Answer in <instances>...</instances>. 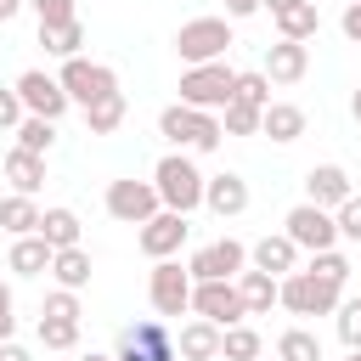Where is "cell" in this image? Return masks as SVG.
Segmentation results:
<instances>
[{
    "label": "cell",
    "mask_w": 361,
    "mask_h": 361,
    "mask_svg": "<svg viewBox=\"0 0 361 361\" xmlns=\"http://www.w3.org/2000/svg\"><path fill=\"white\" fill-rule=\"evenodd\" d=\"M158 135L175 141V152H214L220 135H226V124H220V113H197V107L175 102V107L158 113Z\"/></svg>",
    "instance_id": "obj_1"
},
{
    "label": "cell",
    "mask_w": 361,
    "mask_h": 361,
    "mask_svg": "<svg viewBox=\"0 0 361 361\" xmlns=\"http://www.w3.org/2000/svg\"><path fill=\"white\" fill-rule=\"evenodd\" d=\"M152 186H158V203H164V209L192 214V209L203 203L209 175H203V169H197L186 152H164V158H158V169H152Z\"/></svg>",
    "instance_id": "obj_2"
},
{
    "label": "cell",
    "mask_w": 361,
    "mask_h": 361,
    "mask_svg": "<svg viewBox=\"0 0 361 361\" xmlns=\"http://www.w3.org/2000/svg\"><path fill=\"white\" fill-rule=\"evenodd\" d=\"M226 45H231V17H192V23L175 28V56L186 68L226 62Z\"/></svg>",
    "instance_id": "obj_3"
},
{
    "label": "cell",
    "mask_w": 361,
    "mask_h": 361,
    "mask_svg": "<svg viewBox=\"0 0 361 361\" xmlns=\"http://www.w3.org/2000/svg\"><path fill=\"white\" fill-rule=\"evenodd\" d=\"M231 96H237V73L226 62H203V68H186L180 73V102L197 107V113H226Z\"/></svg>",
    "instance_id": "obj_4"
},
{
    "label": "cell",
    "mask_w": 361,
    "mask_h": 361,
    "mask_svg": "<svg viewBox=\"0 0 361 361\" xmlns=\"http://www.w3.org/2000/svg\"><path fill=\"white\" fill-rule=\"evenodd\" d=\"M56 79H62V90H68L73 107H96V102L118 96V73L107 62H90V56H68Z\"/></svg>",
    "instance_id": "obj_5"
},
{
    "label": "cell",
    "mask_w": 361,
    "mask_h": 361,
    "mask_svg": "<svg viewBox=\"0 0 361 361\" xmlns=\"http://www.w3.org/2000/svg\"><path fill=\"white\" fill-rule=\"evenodd\" d=\"M186 271H192V282H237V276L248 271V248H243L237 237H214V243L192 248Z\"/></svg>",
    "instance_id": "obj_6"
},
{
    "label": "cell",
    "mask_w": 361,
    "mask_h": 361,
    "mask_svg": "<svg viewBox=\"0 0 361 361\" xmlns=\"http://www.w3.org/2000/svg\"><path fill=\"white\" fill-rule=\"evenodd\" d=\"M192 271L180 259H152V276H147V299L158 316H186L192 310Z\"/></svg>",
    "instance_id": "obj_7"
},
{
    "label": "cell",
    "mask_w": 361,
    "mask_h": 361,
    "mask_svg": "<svg viewBox=\"0 0 361 361\" xmlns=\"http://www.w3.org/2000/svg\"><path fill=\"white\" fill-rule=\"evenodd\" d=\"M338 305H344V288H333V282H322L310 271L282 276V310H293V316H333Z\"/></svg>",
    "instance_id": "obj_8"
},
{
    "label": "cell",
    "mask_w": 361,
    "mask_h": 361,
    "mask_svg": "<svg viewBox=\"0 0 361 361\" xmlns=\"http://www.w3.org/2000/svg\"><path fill=\"white\" fill-rule=\"evenodd\" d=\"M282 231H288V237H293V248H305V254H327V248H338V220H333L327 209H316V203L288 209Z\"/></svg>",
    "instance_id": "obj_9"
},
{
    "label": "cell",
    "mask_w": 361,
    "mask_h": 361,
    "mask_svg": "<svg viewBox=\"0 0 361 361\" xmlns=\"http://www.w3.org/2000/svg\"><path fill=\"white\" fill-rule=\"evenodd\" d=\"M158 186L152 180H107V214L124 220V226H147L158 214Z\"/></svg>",
    "instance_id": "obj_10"
},
{
    "label": "cell",
    "mask_w": 361,
    "mask_h": 361,
    "mask_svg": "<svg viewBox=\"0 0 361 361\" xmlns=\"http://www.w3.org/2000/svg\"><path fill=\"white\" fill-rule=\"evenodd\" d=\"M192 316H203L214 327H237V322H248V305H243L237 282H197L192 288Z\"/></svg>",
    "instance_id": "obj_11"
},
{
    "label": "cell",
    "mask_w": 361,
    "mask_h": 361,
    "mask_svg": "<svg viewBox=\"0 0 361 361\" xmlns=\"http://www.w3.org/2000/svg\"><path fill=\"white\" fill-rule=\"evenodd\" d=\"M113 361H175V333L164 322H135L118 333Z\"/></svg>",
    "instance_id": "obj_12"
},
{
    "label": "cell",
    "mask_w": 361,
    "mask_h": 361,
    "mask_svg": "<svg viewBox=\"0 0 361 361\" xmlns=\"http://www.w3.org/2000/svg\"><path fill=\"white\" fill-rule=\"evenodd\" d=\"M17 96H23V107L34 113V118H62L73 102H68V90H62V79L56 73H45V68H28V73H17Z\"/></svg>",
    "instance_id": "obj_13"
},
{
    "label": "cell",
    "mask_w": 361,
    "mask_h": 361,
    "mask_svg": "<svg viewBox=\"0 0 361 361\" xmlns=\"http://www.w3.org/2000/svg\"><path fill=\"white\" fill-rule=\"evenodd\" d=\"M186 231H192V226H186V214L158 209V214L135 231V243H141V254H147V259H175V254H180V243H186Z\"/></svg>",
    "instance_id": "obj_14"
},
{
    "label": "cell",
    "mask_w": 361,
    "mask_h": 361,
    "mask_svg": "<svg viewBox=\"0 0 361 361\" xmlns=\"http://www.w3.org/2000/svg\"><path fill=\"white\" fill-rule=\"evenodd\" d=\"M305 192H310L305 203H316V209H327V214L344 209V203L355 197V186H350V175H344L338 164H316V169L305 175Z\"/></svg>",
    "instance_id": "obj_15"
},
{
    "label": "cell",
    "mask_w": 361,
    "mask_h": 361,
    "mask_svg": "<svg viewBox=\"0 0 361 361\" xmlns=\"http://www.w3.org/2000/svg\"><path fill=\"white\" fill-rule=\"evenodd\" d=\"M305 68H310V45H299V39L265 45V79H271V85H299Z\"/></svg>",
    "instance_id": "obj_16"
},
{
    "label": "cell",
    "mask_w": 361,
    "mask_h": 361,
    "mask_svg": "<svg viewBox=\"0 0 361 361\" xmlns=\"http://www.w3.org/2000/svg\"><path fill=\"white\" fill-rule=\"evenodd\" d=\"M203 209H214L220 220H237V214L248 209V180H243L237 169L209 175V186H203Z\"/></svg>",
    "instance_id": "obj_17"
},
{
    "label": "cell",
    "mask_w": 361,
    "mask_h": 361,
    "mask_svg": "<svg viewBox=\"0 0 361 361\" xmlns=\"http://www.w3.org/2000/svg\"><path fill=\"white\" fill-rule=\"evenodd\" d=\"M248 265H254V271H271V276L282 282V276L299 271V248H293L288 231H276V237H259V243L248 248Z\"/></svg>",
    "instance_id": "obj_18"
},
{
    "label": "cell",
    "mask_w": 361,
    "mask_h": 361,
    "mask_svg": "<svg viewBox=\"0 0 361 361\" xmlns=\"http://www.w3.org/2000/svg\"><path fill=\"white\" fill-rule=\"evenodd\" d=\"M220 333H226V327L192 316V322H180V333H175V355H186V361H220Z\"/></svg>",
    "instance_id": "obj_19"
},
{
    "label": "cell",
    "mask_w": 361,
    "mask_h": 361,
    "mask_svg": "<svg viewBox=\"0 0 361 361\" xmlns=\"http://www.w3.org/2000/svg\"><path fill=\"white\" fill-rule=\"evenodd\" d=\"M259 135H271L276 147L299 141V135H305V107H293V102H271V107L259 113Z\"/></svg>",
    "instance_id": "obj_20"
},
{
    "label": "cell",
    "mask_w": 361,
    "mask_h": 361,
    "mask_svg": "<svg viewBox=\"0 0 361 361\" xmlns=\"http://www.w3.org/2000/svg\"><path fill=\"white\" fill-rule=\"evenodd\" d=\"M0 169H6V180H11L17 197H34V192L45 186V158H39V152H23V147H17V152H6Z\"/></svg>",
    "instance_id": "obj_21"
},
{
    "label": "cell",
    "mask_w": 361,
    "mask_h": 361,
    "mask_svg": "<svg viewBox=\"0 0 361 361\" xmlns=\"http://www.w3.org/2000/svg\"><path fill=\"white\" fill-rule=\"evenodd\" d=\"M237 293H243L248 316H271V305H282V282L271 271H243L237 276Z\"/></svg>",
    "instance_id": "obj_22"
},
{
    "label": "cell",
    "mask_w": 361,
    "mask_h": 361,
    "mask_svg": "<svg viewBox=\"0 0 361 361\" xmlns=\"http://www.w3.org/2000/svg\"><path fill=\"white\" fill-rule=\"evenodd\" d=\"M51 259H56V248H51L39 231H34V237H11V259H6V265H11L17 276H39V271H51Z\"/></svg>",
    "instance_id": "obj_23"
},
{
    "label": "cell",
    "mask_w": 361,
    "mask_h": 361,
    "mask_svg": "<svg viewBox=\"0 0 361 361\" xmlns=\"http://www.w3.org/2000/svg\"><path fill=\"white\" fill-rule=\"evenodd\" d=\"M51 276H56V288H68V293L90 288V248H85V243H79V248H56Z\"/></svg>",
    "instance_id": "obj_24"
},
{
    "label": "cell",
    "mask_w": 361,
    "mask_h": 361,
    "mask_svg": "<svg viewBox=\"0 0 361 361\" xmlns=\"http://www.w3.org/2000/svg\"><path fill=\"white\" fill-rule=\"evenodd\" d=\"M39 214H45V209H39L34 197H17V192H11V197L0 203V231H11V237H34V231H39Z\"/></svg>",
    "instance_id": "obj_25"
},
{
    "label": "cell",
    "mask_w": 361,
    "mask_h": 361,
    "mask_svg": "<svg viewBox=\"0 0 361 361\" xmlns=\"http://www.w3.org/2000/svg\"><path fill=\"white\" fill-rule=\"evenodd\" d=\"M39 45L51 51V56H79V45H85V23L73 17V23H39Z\"/></svg>",
    "instance_id": "obj_26"
},
{
    "label": "cell",
    "mask_w": 361,
    "mask_h": 361,
    "mask_svg": "<svg viewBox=\"0 0 361 361\" xmlns=\"http://www.w3.org/2000/svg\"><path fill=\"white\" fill-rule=\"evenodd\" d=\"M39 237H45L51 248H79V214L62 209V203L45 209V214H39Z\"/></svg>",
    "instance_id": "obj_27"
},
{
    "label": "cell",
    "mask_w": 361,
    "mask_h": 361,
    "mask_svg": "<svg viewBox=\"0 0 361 361\" xmlns=\"http://www.w3.org/2000/svg\"><path fill=\"white\" fill-rule=\"evenodd\" d=\"M276 28H282V39H316V28H322V17H316V0H299V6H288L282 17H276Z\"/></svg>",
    "instance_id": "obj_28"
},
{
    "label": "cell",
    "mask_w": 361,
    "mask_h": 361,
    "mask_svg": "<svg viewBox=\"0 0 361 361\" xmlns=\"http://www.w3.org/2000/svg\"><path fill=\"white\" fill-rule=\"evenodd\" d=\"M259 333L248 327V322H237V327H226L220 333V361H259Z\"/></svg>",
    "instance_id": "obj_29"
},
{
    "label": "cell",
    "mask_w": 361,
    "mask_h": 361,
    "mask_svg": "<svg viewBox=\"0 0 361 361\" xmlns=\"http://www.w3.org/2000/svg\"><path fill=\"white\" fill-rule=\"evenodd\" d=\"M124 113H130V102H124V90H118V96L85 107V130H90V135H113V130L124 124Z\"/></svg>",
    "instance_id": "obj_30"
},
{
    "label": "cell",
    "mask_w": 361,
    "mask_h": 361,
    "mask_svg": "<svg viewBox=\"0 0 361 361\" xmlns=\"http://www.w3.org/2000/svg\"><path fill=\"white\" fill-rule=\"evenodd\" d=\"M276 361H322V338L310 327H288L276 338Z\"/></svg>",
    "instance_id": "obj_31"
},
{
    "label": "cell",
    "mask_w": 361,
    "mask_h": 361,
    "mask_svg": "<svg viewBox=\"0 0 361 361\" xmlns=\"http://www.w3.org/2000/svg\"><path fill=\"white\" fill-rule=\"evenodd\" d=\"M51 141H56V118H34V113H28V118L17 124V147H23V152H39V158H45Z\"/></svg>",
    "instance_id": "obj_32"
},
{
    "label": "cell",
    "mask_w": 361,
    "mask_h": 361,
    "mask_svg": "<svg viewBox=\"0 0 361 361\" xmlns=\"http://www.w3.org/2000/svg\"><path fill=\"white\" fill-rule=\"evenodd\" d=\"M231 102L271 107V79H265V68H248V73H237V96H231Z\"/></svg>",
    "instance_id": "obj_33"
},
{
    "label": "cell",
    "mask_w": 361,
    "mask_h": 361,
    "mask_svg": "<svg viewBox=\"0 0 361 361\" xmlns=\"http://www.w3.org/2000/svg\"><path fill=\"white\" fill-rule=\"evenodd\" d=\"M310 276H322V282H333V288H344L350 282V259L338 254V248H327V254H310V265H305Z\"/></svg>",
    "instance_id": "obj_34"
},
{
    "label": "cell",
    "mask_w": 361,
    "mask_h": 361,
    "mask_svg": "<svg viewBox=\"0 0 361 361\" xmlns=\"http://www.w3.org/2000/svg\"><path fill=\"white\" fill-rule=\"evenodd\" d=\"M39 344H45V350H73V344H79V322L39 316Z\"/></svg>",
    "instance_id": "obj_35"
},
{
    "label": "cell",
    "mask_w": 361,
    "mask_h": 361,
    "mask_svg": "<svg viewBox=\"0 0 361 361\" xmlns=\"http://www.w3.org/2000/svg\"><path fill=\"white\" fill-rule=\"evenodd\" d=\"M259 113L265 107H248V102H226V135H259Z\"/></svg>",
    "instance_id": "obj_36"
},
{
    "label": "cell",
    "mask_w": 361,
    "mask_h": 361,
    "mask_svg": "<svg viewBox=\"0 0 361 361\" xmlns=\"http://www.w3.org/2000/svg\"><path fill=\"white\" fill-rule=\"evenodd\" d=\"M333 316H338V338H344L350 350H361V299H344Z\"/></svg>",
    "instance_id": "obj_37"
},
{
    "label": "cell",
    "mask_w": 361,
    "mask_h": 361,
    "mask_svg": "<svg viewBox=\"0 0 361 361\" xmlns=\"http://www.w3.org/2000/svg\"><path fill=\"white\" fill-rule=\"evenodd\" d=\"M28 118V107H23V96H17V85H0V130H11L17 135V124Z\"/></svg>",
    "instance_id": "obj_38"
},
{
    "label": "cell",
    "mask_w": 361,
    "mask_h": 361,
    "mask_svg": "<svg viewBox=\"0 0 361 361\" xmlns=\"http://www.w3.org/2000/svg\"><path fill=\"white\" fill-rule=\"evenodd\" d=\"M333 220H338V237L344 243H361V197H350L344 209H333Z\"/></svg>",
    "instance_id": "obj_39"
},
{
    "label": "cell",
    "mask_w": 361,
    "mask_h": 361,
    "mask_svg": "<svg viewBox=\"0 0 361 361\" xmlns=\"http://www.w3.org/2000/svg\"><path fill=\"white\" fill-rule=\"evenodd\" d=\"M39 316H62V322H79V293H68V288H56L51 299H45V310Z\"/></svg>",
    "instance_id": "obj_40"
},
{
    "label": "cell",
    "mask_w": 361,
    "mask_h": 361,
    "mask_svg": "<svg viewBox=\"0 0 361 361\" xmlns=\"http://www.w3.org/2000/svg\"><path fill=\"white\" fill-rule=\"evenodd\" d=\"M39 23H73V0H28Z\"/></svg>",
    "instance_id": "obj_41"
},
{
    "label": "cell",
    "mask_w": 361,
    "mask_h": 361,
    "mask_svg": "<svg viewBox=\"0 0 361 361\" xmlns=\"http://www.w3.org/2000/svg\"><path fill=\"white\" fill-rule=\"evenodd\" d=\"M338 28H344V39H350V45H361V0H350V6H344Z\"/></svg>",
    "instance_id": "obj_42"
},
{
    "label": "cell",
    "mask_w": 361,
    "mask_h": 361,
    "mask_svg": "<svg viewBox=\"0 0 361 361\" xmlns=\"http://www.w3.org/2000/svg\"><path fill=\"white\" fill-rule=\"evenodd\" d=\"M259 11V0H226V17L231 23H243V17H254Z\"/></svg>",
    "instance_id": "obj_43"
},
{
    "label": "cell",
    "mask_w": 361,
    "mask_h": 361,
    "mask_svg": "<svg viewBox=\"0 0 361 361\" xmlns=\"http://www.w3.org/2000/svg\"><path fill=\"white\" fill-rule=\"evenodd\" d=\"M0 361H34V355H28L17 338H6V344H0Z\"/></svg>",
    "instance_id": "obj_44"
},
{
    "label": "cell",
    "mask_w": 361,
    "mask_h": 361,
    "mask_svg": "<svg viewBox=\"0 0 361 361\" xmlns=\"http://www.w3.org/2000/svg\"><path fill=\"white\" fill-rule=\"evenodd\" d=\"M11 333H17V316H11V310H0V344H6Z\"/></svg>",
    "instance_id": "obj_45"
},
{
    "label": "cell",
    "mask_w": 361,
    "mask_h": 361,
    "mask_svg": "<svg viewBox=\"0 0 361 361\" xmlns=\"http://www.w3.org/2000/svg\"><path fill=\"white\" fill-rule=\"evenodd\" d=\"M288 6H299V0H259V11H271V17H282Z\"/></svg>",
    "instance_id": "obj_46"
},
{
    "label": "cell",
    "mask_w": 361,
    "mask_h": 361,
    "mask_svg": "<svg viewBox=\"0 0 361 361\" xmlns=\"http://www.w3.org/2000/svg\"><path fill=\"white\" fill-rule=\"evenodd\" d=\"M23 6H28V0H0V23H11V17L23 11Z\"/></svg>",
    "instance_id": "obj_47"
},
{
    "label": "cell",
    "mask_w": 361,
    "mask_h": 361,
    "mask_svg": "<svg viewBox=\"0 0 361 361\" xmlns=\"http://www.w3.org/2000/svg\"><path fill=\"white\" fill-rule=\"evenodd\" d=\"M0 310H11V282H0Z\"/></svg>",
    "instance_id": "obj_48"
},
{
    "label": "cell",
    "mask_w": 361,
    "mask_h": 361,
    "mask_svg": "<svg viewBox=\"0 0 361 361\" xmlns=\"http://www.w3.org/2000/svg\"><path fill=\"white\" fill-rule=\"evenodd\" d=\"M350 113H355V118H361V85H355V96H350Z\"/></svg>",
    "instance_id": "obj_49"
},
{
    "label": "cell",
    "mask_w": 361,
    "mask_h": 361,
    "mask_svg": "<svg viewBox=\"0 0 361 361\" xmlns=\"http://www.w3.org/2000/svg\"><path fill=\"white\" fill-rule=\"evenodd\" d=\"M79 361H113V355H102V350H85V355H79Z\"/></svg>",
    "instance_id": "obj_50"
},
{
    "label": "cell",
    "mask_w": 361,
    "mask_h": 361,
    "mask_svg": "<svg viewBox=\"0 0 361 361\" xmlns=\"http://www.w3.org/2000/svg\"><path fill=\"white\" fill-rule=\"evenodd\" d=\"M344 361H361V350H350V355H344Z\"/></svg>",
    "instance_id": "obj_51"
}]
</instances>
